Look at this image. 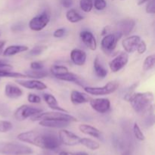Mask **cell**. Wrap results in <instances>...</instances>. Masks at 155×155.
Masks as SVG:
<instances>
[{
    "label": "cell",
    "instance_id": "c3c4849f",
    "mask_svg": "<svg viewBox=\"0 0 155 155\" xmlns=\"http://www.w3.org/2000/svg\"><path fill=\"white\" fill-rule=\"evenodd\" d=\"M2 62H5L4 61H0V63H2Z\"/></svg>",
    "mask_w": 155,
    "mask_h": 155
},
{
    "label": "cell",
    "instance_id": "d6986e66",
    "mask_svg": "<svg viewBox=\"0 0 155 155\" xmlns=\"http://www.w3.org/2000/svg\"><path fill=\"white\" fill-rule=\"evenodd\" d=\"M91 98L87 95V94L83 93L79 91L74 90L71 92V101L75 105L78 104H85V103L89 102Z\"/></svg>",
    "mask_w": 155,
    "mask_h": 155
},
{
    "label": "cell",
    "instance_id": "681fc988",
    "mask_svg": "<svg viewBox=\"0 0 155 155\" xmlns=\"http://www.w3.org/2000/svg\"><path fill=\"white\" fill-rule=\"evenodd\" d=\"M121 1H124V0H121Z\"/></svg>",
    "mask_w": 155,
    "mask_h": 155
},
{
    "label": "cell",
    "instance_id": "74e56055",
    "mask_svg": "<svg viewBox=\"0 0 155 155\" xmlns=\"http://www.w3.org/2000/svg\"><path fill=\"white\" fill-rule=\"evenodd\" d=\"M146 50H147L146 42H145L144 40H142V39H141V41L139 42V43L138 44L136 51H138V53H139V54H143V53H145V51H146Z\"/></svg>",
    "mask_w": 155,
    "mask_h": 155
},
{
    "label": "cell",
    "instance_id": "9a60e30c",
    "mask_svg": "<svg viewBox=\"0 0 155 155\" xmlns=\"http://www.w3.org/2000/svg\"><path fill=\"white\" fill-rule=\"evenodd\" d=\"M80 36L86 47H88L92 51L96 50L97 42L93 33H91L89 30H83L80 32Z\"/></svg>",
    "mask_w": 155,
    "mask_h": 155
},
{
    "label": "cell",
    "instance_id": "8992f818",
    "mask_svg": "<svg viewBox=\"0 0 155 155\" xmlns=\"http://www.w3.org/2000/svg\"><path fill=\"white\" fill-rule=\"evenodd\" d=\"M122 36V35L117 32L115 33H108L104 36L101 42V47L103 51L106 54L111 53L116 48L118 41Z\"/></svg>",
    "mask_w": 155,
    "mask_h": 155
},
{
    "label": "cell",
    "instance_id": "e575fe53",
    "mask_svg": "<svg viewBox=\"0 0 155 155\" xmlns=\"http://www.w3.org/2000/svg\"><path fill=\"white\" fill-rule=\"evenodd\" d=\"M93 6L98 11L104 10L107 6V2L105 0H95V2H93Z\"/></svg>",
    "mask_w": 155,
    "mask_h": 155
},
{
    "label": "cell",
    "instance_id": "ffe728a7",
    "mask_svg": "<svg viewBox=\"0 0 155 155\" xmlns=\"http://www.w3.org/2000/svg\"><path fill=\"white\" fill-rule=\"evenodd\" d=\"M79 130L80 132H82L84 134L90 136L92 137L96 138V139H101L102 138V133L100 130L95 127H92L91 125H88V124H81L79 126Z\"/></svg>",
    "mask_w": 155,
    "mask_h": 155
},
{
    "label": "cell",
    "instance_id": "277c9868",
    "mask_svg": "<svg viewBox=\"0 0 155 155\" xmlns=\"http://www.w3.org/2000/svg\"><path fill=\"white\" fill-rule=\"evenodd\" d=\"M42 120H60L68 121V122H77V119L68 113L61 111H51V112H41L35 116L32 117V121H39Z\"/></svg>",
    "mask_w": 155,
    "mask_h": 155
},
{
    "label": "cell",
    "instance_id": "9c48e42d",
    "mask_svg": "<svg viewBox=\"0 0 155 155\" xmlns=\"http://www.w3.org/2000/svg\"><path fill=\"white\" fill-rule=\"evenodd\" d=\"M58 139L61 144L68 146H74L80 144L81 138L69 130L62 129L58 133Z\"/></svg>",
    "mask_w": 155,
    "mask_h": 155
},
{
    "label": "cell",
    "instance_id": "60d3db41",
    "mask_svg": "<svg viewBox=\"0 0 155 155\" xmlns=\"http://www.w3.org/2000/svg\"><path fill=\"white\" fill-rule=\"evenodd\" d=\"M44 65L40 61H33L30 64V68L32 70H42Z\"/></svg>",
    "mask_w": 155,
    "mask_h": 155
},
{
    "label": "cell",
    "instance_id": "ba28073f",
    "mask_svg": "<svg viewBox=\"0 0 155 155\" xmlns=\"http://www.w3.org/2000/svg\"><path fill=\"white\" fill-rule=\"evenodd\" d=\"M42 111V109L37 108V107H32V106L24 104L21 105L15 110V117L17 120L23 121L29 117L35 116L38 114L41 113Z\"/></svg>",
    "mask_w": 155,
    "mask_h": 155
},
{
    "label": "cell",
    "instance_id": "d590c367",
    "mask_svg": "<svg viewBox=\"0 0 155 155\" xmlns=\"http://www.w3.org/2000/svg\"><path fill=\"white\" fill-rule=\"evenodd\" d=\"M27 100L30 103L32 104H39L41 102V98L39 95L33 93H30L27 96Z\"/></svg>",
    "mask_w": 155,
    "mask_h": 155
},
{
    "label": "cell",
    "instance_id": "ab89813d",
    "mask_svg": "<svg viewBox=\"0 0 155 155\" xmlns=\"http://www.w3.org/2000/svg\"><path fill=\"white\" fill-rule=\"evenodd\" d=\"M65 32H66V30L64 28H58L54 30V32L53 33V36L55 38L63 37L65 34Z\"/></svg>",
    "mask_w": 155,
    "mask_h": 155
},
{
    "label": "cell",
    "instance_id": "4316f807",
    "mask_svg": "<svg viewBox=\"0 0 155 155\" xmlns=\"http://www.w3.org/2000/svg\"><path fill=\"white\" fill-rule=\"evenodd\" d=\"M7 77V78H27L26 74L18 72H13L12 71H0V78Z\"/></svg>",
    "mask_w": 155,
    "mask_h": 155
},
{
    "label": "cell",
    "instance_id": "bcb514c9",
    "mask_svg": "<svg viewBox=\"0 0 155 155\" xmlns=\"http://www.w3.org/2000/svg\"><path fill=\"white\" fill-rule=\"evenodd\" d=\"M148 1H149V0H139V2H138V5H143L144 3L148 2Z\"/></svg>",
    "mask_w": 155,
    "mask_h": 155
},
{
    "label": "cell",
    "instance_id": "83f0119b",
    "mask_svg": "<svg viewBox=\"0 0 155 155\" xmlns=\"http://www.w3.org/2000/svg\"><path fill=\"white\" fill-rule=\"evenodd\" d=\"M26 75L28 77V78H33V79H39L44 78L48 75V73L43 70H32V71H26Z\"/></svg>",
    "mask_w": 155,
    "mask_h": 155
},
{
    "label": "cell",
    "instance_id": "484cf974",
    "mask_svg": "<svg viewBox=\"0 0 155 155\" xmlns=\"http://www.w3.org/2000/svg\"><path fill=\"white\" fill-rule=\"evenodd\" d=\"M80 144L85 146L86 148L92 150V151H95L100 148V145L95 140L89 139V138H81L80 139Z\"/></svg>",
    "mask_w": 155,
    "mask_h": 155
},
{
    "label": "cell",
    "instance_id": "8d00e7d4",
    "mask_svg": "<svg viewBox=\"0 0 155 155\" xmlns=\"http://www.w3.org/2000/svg\"><path fill=\"white\" fill-rule=\"evenodd\" d=\"M138 86H139V83H133V84L129 88L128 90H127V92H126L125 95H124V99H125L126 101H127L128 98H130V95H131L133 92H134L135 89L138 87Z\"/></svg>",
    "mask_w": 155,
    "mask_h": 155
},
{
    "label": "cell",
    "instance_id": "e0dca14e",
    "mask_svg": "<svg viewBox=\"0 0 155 155\" xmlns=\"http://www.w3.org/2000/svg\"><path fill=\"white\" fill-rule=\"evenodd\" d=\"M86 53L80 48H74L71 52V61L77 66H83L86 63Z\"/></svg>",
    "mask_w": 155,
    "mask_h": 155
},
{
    "label": "cell",
    "instance_id": "f35d334b",
    "mask_svg": "<svg viewBox=\"0 0 155 155\" xmlns=\"http://www.w3.org/2000/svg\"><path fill=\"white\" fill-rule=\"evenodd\" d=\"M146 12L148 14L155 13V0H149L146 6Z\"/></svg>",
    "mask_w": 155,
    "mask_h": 155
},
{
    "label": "cell",
    "instance_id": "ee69618b",
    "mask_svg": "<svg viewBox=\"0 0 155 155\" xmlns=\"http://www.w3.org/2000/svg\"><path fill=\"white\" fill-rule=\"evenodd\" d=\"M110 27H109V26H107V27H104V28H103V30H102V31H101V36H106V35L107 34H108L109 33V30H110Z\"/></svg>",
    "mask_w": 155,
    "mask_h": 155
},
{
    "label": "cell",
    "instance_id": "5bb4252c",
    "mask_svg": "<svg viewBox=\"0 0 155 155\" xmlns=\"http://www.w3.org/2000/svg\"><path fill=\"white\" fill-rule=\"evenodd\" d=\"M141 41V37L139 36H130L124 39L122 42V45L127 53H133L136 51L138 44Z\"/></svg>",
    "mask_w": 155,
    "mask_h": 155
},
{
    "label": "cell",
    "instance_id": "3957f363",
    "mask_svg": "<svg viewBox=\"0 0 155 155\" xmlns=\"http://www.w3.org/2000/svg\"><path fill=\"white\" fill-rule=\"evenodd\" d=\"M30 147L19 143L5 142L0 144V154L4 155H28L33 154Z\"/></svg>",
    "mask_w": 155,
    "mask_h": 155
},
{
    "label": "cell",
    "instance_id": "f546056e",
    "mask_svg": "<svg viewBox=\"0 0 155 155\" xmlns=\"http://www.w3.org/2000/svg\"><path fill=\"white\" fill-rule=\"evenodd\" d=\"M155 65V55L151 54L146 57L143 63V70L145 71H148L154 68Z\"/></svg>",
    "mask_w": 155,
    "mask_h": 155
},
{
    "label": "cell",
    "instance_id": "1f68e13d",
    "mask_svg": "<svg viewBox=\"0 0 155 155\" xmlns=\"http://www.w3.org/2000/svg\"><path fill=\"white\" fill-rule=\"evenodd\" d=\"M13 128L12 122L8 120H0V133H5L10 131Z\"/></svg>",
    "mask_w": 155,
    "mask_h": 155
},
{
    "label": "cell",
    "instance_id": "5b68a950",
    "mask_svg": "<svg viewBox=\"0 0 155 155\" xmlns=\"http://www.w3.org/2000/svg\"><path fill=\"white\" fill-rule=\"evenodd\" d=\"M119 83L116 80L110 81L101 87H92L86 86L84 87L85 92L92 95H106L114 92L119 87Z\"/></svg>",
    "mask_w": 155,
    "mask_h": 155
},
{
    "label": "cell",
    "instance_id": "b9f144b4",
    "mask_svg": "<svg viewBox=\"0 0 155 155\" xmlns=\"http://www.w3.org/2000/svg\"><path fill=\"white\" fill-rule=\"evenodd\" d=\"M59 155H89L86 152H69V151H61Z\"/></svg>",
    "mask_w": 155,
    "mask_h": 155
},
{
    "label": "cell",
    "instance_id": "7402d4cb",
    "mask_svg": "<svg viewBox=\"0 0 155 155\" xmlns=\"http://www.w3.org/2000/svg\"><path fill=\"white\" fill-rule=\"evenodd\" d=\"M29 48L27 45H10V46L7 47L3 51V55L6 56V57H9V56H13L19 53L24 52V51H28Z\"/></svg>",
    "mask_w": 155,
    "mask_h": 155
},
{
    "label": "cell",
    "instance_id": "f1b7e54d",
    "mask_svg": "<svg viewBox=\"0 0 155 155\" xmlns=\"http://www.w3.org/2000/svg\"><path fill=\"white\" fill-rule=\"evenodd\" d=\"M50 71L54 77H57L58 76L65 74V73L68 72L69 71H68V68L62 66V65H52L50 68Z\"/></svg>",
    "mask_w": 155,
    "mask_h": 155
},
{
    "label": "cell",
    "instance_id": "8fae6325",
    "mask_svg": "<svg viewBox=\"0 0 155 155\" xmlns=\"http://www.w3.org/2000/svg\"><path fill=\"white\" fill-rule=\"evenodd\" d=\"M89 104L94 110L99 114L106 113L110 107V100L105 98H91Z\"/></svg>",
    "mask_w": 155,
    "mask_h": 155
},
{
    "label": "cell",
    "instance_id": "30bf717a",
    "mask_svg": "<svg viewBox=\"0 0 155 155\" xmlns=\"http://www.w3.org/2000/svg\"><path fill=\"white\" fill-rule=\"evenodd\" d=\"M129 61V54L126 51L121 52L115 57L109 63V67L112 72L117 73L120 71L127 64Z\"/></svg>",
    "mask_w": 155,
    "mask_h": 155
},
{
    "label": "cell",
    "instance_id": "f6af8a7d",
    "mask_svg": "<svg viewBox=\"0 0 155 155\" xmlns=\"http://www.w3.org/2000/svg\"><path fill=\"white\" fill-rule=\"evenodd\" d=\"M5 41H0V53L2 52L3 48H4V46L5 45Z\"/></svg>",
    "mask_w": 155,
    "mask_h": 155
},
{
    "label": "cell",
    "instance_id": "4fadbf2b",
    "mask_svg": "<svg viewBox=\"0 0 155 155\" xmlns=\"http://www.w3.org/2000/svg\"><path fill=\"white\" fill-rule=\"evenodd\" d=\"M16 83L28 89L44 90L47 88L45 83L38 80H17Z\"/></svg>",
    "mask_w": 155,
    "mask_h": 155
},
{
    "label": "cell",
    "instance_id": "d4e9b609",
    "mask_svg": "<svg viewBox=\"0 0 155 155\" xmlns=\"http://www.w3.org/2000/svg\"><path fill=\"white\" fill-rule=\"evenodd\" d=\"M56 78L58 80H62V81L71 82V83H77V84H80V79H79L78 76L77 74L69 72V71L60 76H58Z\"/></svg>",
    "mask_w": 155,
    "mask_h": 155
},
{
    "label": "cell",
    "instance_id": "7bdbcfd3",
    "mask_svg": "<svg viewBox=\"0 0 155 155\" xmlns=\"http://www.w3.org/2000/svg\"><path fill=\"white\" fill-rule=\"evenodd\" d=\"M61 2L63 7L66 8H69L72 6L73 0H61Z\"/></svg>",
    "mask_w": 155,
    "mask_h": 155
},
{
    "label": "cell",
    "instance_id": "7a4b0ae2",
    "mask_svg": "<svg viewBox=\"0 0 155 155\" xmlns=\"http://www.w3.org/2000/svg\"><path fill=\"white\" fill-rule=\"evenodd\" d=\"M154 100V94L151 92H133L127 101L130 103L136 113L145 114L153 105Z\"/></svg>",
    "mask_w": 155,
    "mask_h": 155
},
{
    "label": "cell",
    "instance_id": "4dcf8cb0",
    "mask_svg": "<svg viewBox=\"0 0 155 155\" xmlns=\"http://www.w3.org/2000/svg\"><path fill=\"white\" fill-rule=\"evenodd\" d=\"M80 6L84 12H90L93 8V0H80Z\"/></svg>",
    "mask_w": 155,
    "mask_h": 155
},
{
    "label": "cell",
    "instance_id": "6da1fadb",
    "mask_svg": "<svg viewBox=\"0 0 155 155\" xmlns=\"http://www.w3.org/2000/svg\"><path fill=\"white\" fill-rule=\"evenodd\" d=\"M17 138L22 142L46 150H55L61 144L58 136L51 133H42L36 131H27L18 134Z\"/></svg>",
    "mask_w": 155,
    "mask_h": 155
},
{
    "label": "cell",
    "instance_id": "ac0fdd59",
    "mask_svg": "<svg viewBox=\"0 0 155 155\" xmlns=\"http://www.w3.org/2000/svg\"><path fill=\"white\" fill-rule=\"evenodd\" d=\"M5 94L8 98L15 99V98H18L22 96L23 91L21 88L17 86L16 85L8 83L5 87Z\"/></svg>",
    "mask_w": 155,
    "mask_h": 155
},
{
    "label": "cell",
    "instance_id": "d6a6232c",
    "mask_svg": "<svg viewBox=\"0 0 155 155\" xmlns=\"http://www.w3.org/2000/svg\"><path fill=\"white\" fill-rule=\"evenodd\" d=\"M133 133H134L135 137L138 140L142 142V141H144L145 139V135L143 134V133L142 132V130H141L140 127H139V124L137 123H135L134 125H133Z\"/></svg>",
    "mask_w": 155,
    "mask_h": 155
},
{
    "label": "cell",
    "instance_id": "603a6c76",
    "mask_svg": "<svg viewBox=\"0 0 155 155\" xmlns=\"http://www.w3.org/2000/svg\"><path fill=\"white\" fill-rule=\"evenodd\" d=\"M93 67L95 74L100 78H104L107 75V69H105V68L101 63L98 56H96L95 60H94Z\"/></svg>",
    "mask_w": 155,
    "mask_h": 155
},
{
    "label": "cell",
    "instance_id": "836d02e7",
    "mask_svg": "<svg viewBox=\"0 0 155 155\" xmlns=\"http://www.w3.org/2000/svg\"><path fill=\"white\" fill-rule=\"evenodd\" d=\"M47 49V46L45 45H37L35 46L29 51V54L30 56H38L42 54V52Z\"/></svg>",
    "mask_w": 155,
    "mask_h": 155
},
{
    "label": "cell",
    "instance_id": "44dd1931",
    "mask_svg": "<svg viewBox=\"0 0 155 155\" xmlns=\"http://www.w3.org/2000/svg\"><path fill=\"white\" fill-rule=\"evenodd\" d=\"M43 99L45 101L47 104H48V107L51 109L54 110H57V111H61V112H65V113H68L65 109L62 108L60 105L58 103L57 99L55 98V97L53 95L50 93H44L43 94Z\"/></svg>",
    "mask_w": 155,
    "mask_h": 155
},
{
    "label": "cell",
    "instance_id": "7dc6e473",
    "mask_svg": "<svg viewBox=\"0 0 155 155\" xmlns=\"http://www.w3.org/2000/svg\"><path fill=\"white\" fill-rule=\"evenodd\" d=\"M122 155H130V152L129 151H126V152H124Z\"/></svg>",
    "mask_w": 155,
    "mask_h": 155
},
{
    "label": "cell",
    "instance_id": "2e32d148",
    "mask_svg": "<svg viewBox=\"0 0 155 155\" xmlns=\"http://www.w3.org/2000/svg\"><path fill=\"white\" fill-rule=\"evenodd\" d=\"M71 123L60 120H42L39 121V124L43 127L52 129H63L68 127Z\"/></svg>",
    "mask_w": 155,
    "mask_h": 155
},
{
    "label": "cell",
    "instance_id": "52a82bcc",
    "mask_svg": "<svg viewBox=\"0 0 155 155\" xmlns=\"http://www.w3.org/2000/svg\"><path fill=\"white\" fill-rule=\"evenodd\" d=\"M50 21V15L47 12H43L32 18L29 22V27L33 31H41Z\"/></svg>",
    "mask_w": 155,
    "mask_h": 155
},
{
    "label": "cell",
    "instance_id": "cb8c5ba5",
    "mask_svg": "<svg viewBox=\"0 0 155 155\" xmlns=\"http://www.w3.org/2000/svg\"><path fill=\"white\" fill-rule=\"evenodd\" d=\"M66 18L69 22L72 23V24H76L82 20H83V16H82L77 10L74 8H71L68 10L66 13Z\"/></svg>",
    "mask_w": 155,
    "mask_h": 155
},
{
    "label": "cell",
    "instance_id": "7c38bea8",
    "mask_svg": "<svg viewBox=\"0 0 155 155\" xmlns=\"http://www.w3.org/2000/svg\"><path fill=\"white\" fill-rule=\"evenodd\" d=\"M136 26V21L131 18H126L119 21L117 24V32L122 36H128L131 33Z\"/></svg>",
    "mask_w": 155,
    "mask_h": 155
}]
</instances>
